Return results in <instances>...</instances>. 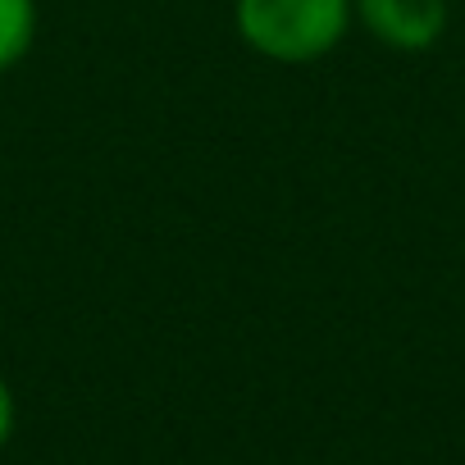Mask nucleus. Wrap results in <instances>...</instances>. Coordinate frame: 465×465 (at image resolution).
Instances as JSON below:
<instances>
[{"label":"nucleus","mask_w":465,"mask_h":465,"mask_svg":"<svg viewBox=\"0 0 465 465\" xmlns=\"http://www.w3.org/2000/svg\"><path fill=\"white\" fill-rule=\"evenodd\" d=\"M10 433H15V392H10L5 379H0V447L10 442Z\"/></svg>","instance_id":"20e7f679"},{"label":"nucleus","mask_w":465,"mask_h":465,"mask_svg":"<svg viewBox=\"0 0 465 465\" xmlns=\"http://www.w3.org/2000/svg\"><path fill=\"white\" fill-rule=\"evenodd\" d=\"M242 42L274 64H311L351 28V0H238Z\"/></svg>","instance_id":"f257e3e1"},{"label":"nucleus","mask_w":465,"mask_h":465,"mask_svg":"<svg viewBox=\"0 0 465 465\" xmlns=\"http://www.w3.org/2000/svg\"><path fill=\"white\" fill-rule=\"evenodd\" d=\"M37 42V0H0V74H10Z\"/></svg>","instance_id":"7ed1b4c3"},{"label":"nucleus","mask_w":465,"mask_h":465,"mask_svg":"<svg viewBox=\"0 0 465 465\" xmlns=\"http://www.w3.org/2000/svg\"><path fill=\"white\" fill-rule=\"evenodd\" d=\"M351 15L392 51H429L447 28V0H351Z\"/></svg>","instance_id":"f03ea898"}]
</instances>
